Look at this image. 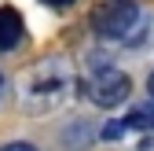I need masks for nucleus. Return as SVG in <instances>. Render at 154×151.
Listing matches in <instances>:
<instances>
[{"mask_svg":"<svg viewBox=\"0 0 154 151\" xmlns=\"http://www.w3.org/2000/svg\"><path fill=\"white\" fill-rule=\"evenodd\" d=\"M73 66L63 55H51V59L33 63L22 78H18V103H22L29 114H48V111H59L70 96H73Z\"/></svg>","mask_w":154,"mask_h":151,"instance_id":"1","label":"nucleus"},{"mask_svg":"<svg viewBox=\"0 0 154 151\" xmlns=\"http://www.w3.org/2000/svg\"><path fill=\"white\" fill-rule=\"evenodd\" d=\"M0 92H4V74H0Z\"/></svg>","mask_w":154,"mask_h":151,"instance_id":"9","label":"nucleus"},{"mask_svg":"<svg viewBox=\"0 0 154 151\" xmlns=\"http://www.w3.org/2000/svg\"><path fill=\"white\" fill-rule=\"evenodd\" d=\"M41 4H48V8H70L73 0H41Z\"/></svg>","mask_w":154,"mask_h":151,"instance_id":"7","label":"nucleus"},{"mask_svg":"<svg viewBox=\"0 0 154 151\" xmlns=\"http://www.w3.org/2000/svg\"><path fill=\"white\" fill-rule=\"evenodd\" d=\"M128 92H132L128 74H121L118 66L95 59V74L85 81V96H88L95 107H99V111H114V107H121V103L128 100Z\"/></svg>","mask_w":154,"mask_h":151,"instance_id":"3","label":"nucleus"},{"mask_svg":"<svg viewBox=\"0 0 154 151\" xmlns=\"http://www.w3.org/2000/svg\"><path fill=\"white\" fill-rule=\"evenodd\" d=\"M0 151H37L33 144H26V140H11V144H4Z\"/></svg>","mask_w":154,"mask_h":151,"instance_id":"6","label":"nucleus"},{"mask_svg":"<svg viewBox=\"0 0 154 151\" xmlns=\"http://www.w3.org/2000/svg\"><path fill=\"white\" fill-rule=\"evenodd\" d=\"M125 129L154 137V103H136V107L125 114Z\"/></svg>","mask_w":154,"mask_h":151,"instance_id":"5","label":"nucleus"},{"mask_svg":"<svg viewBox=\"0 0 154 151\" xmlns=\"http://www.w3.org/2000/svg\"><path fill=\"white\" fill-rule=\"evenodd\" d=\"M92 33L106 44H132L143 26V8L136 0H103L88 15Z\"/></svg>","mask_w":154,"mask_h":151,"instance_id":"2","label":"nucleus"},{"mask_svg":"<svg viewBox=\"0 0 154 151\" xmlns=\"http://www.w3.org/2000/svg\"><path fill=\"white\" fill-rule=\"evenodd\" d=\"M22 15H18L11 4H0V52H11L22 44Z\"/></svg>","mask_w":154,"mask_h":151,"instance_id":"4","label":"nucleus"},{"mask_svg":"<svg viewBox=\"0 0 154 151\" xmlns=\"http://www.w3.org/2000/svg\"><path fill=\"white\" fill-rule=\"evenodd\" d=\"M147 88H150V96H154V70H150V78H147Z\"/></svg>","mask_w":154,"mask_h":151,"instance_id":"8","label":"nucleus"}]
</instances>
